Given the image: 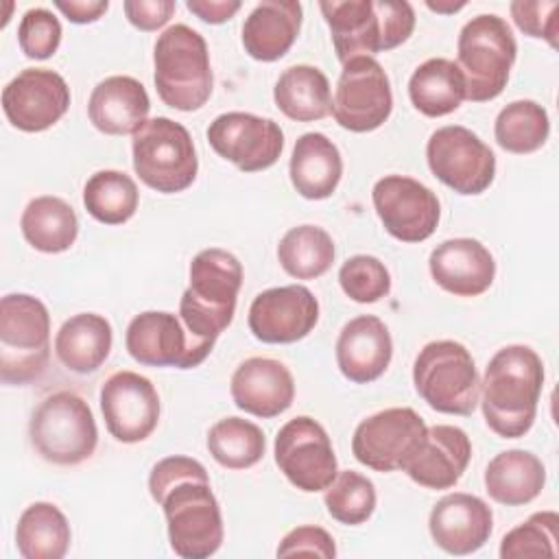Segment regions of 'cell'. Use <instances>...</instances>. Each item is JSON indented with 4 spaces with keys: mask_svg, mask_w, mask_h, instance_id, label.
<instances>
[{
    "mask_svg": "<svg viewBox=\"0 0 559 559\" xmlns=\"http://www.w3.org/2000/svg\"><path fill=\"white\" fill-rule=\"evenodd\" d=\"M240 286L242 264L234 253L210 247L192 258L190 284L179 299V319L207 354L234 319Z\"/></svg>",
    "mask_w": 559,
    "mask_h": 559,
    "instance_id": "cell-3",
    "label": "cell"
},
{
    "mask_svg": "<svg viewBox=\"0 0 559 559\" xmlns=\"http://www.w3.org/2000/svg\"><path fill=\"white\" fill-rule=\"evenodd\" d=\"M343 293L358 304H376L391 290V275L376 255L358 253L347 258L338 269Z\"/></svg>",
    "mask_w": 559,
    "mask_h": 559,
    "instance_id": "cell-41",
    "label": "cell"
},
{
    "mask_svg": "<svg viewBox=\"0 0 559 559\" xmlns=\"http://www.w3.org/2000/svg\"><path fill=\"white\" fill-rule=\"evenodd\" d=\"M544 389V362L528 345L498 349L480 380L485 424L502 439L524 437L537 415Z\"/></svg>",
    "mask_w": 559,
    "mask_h": 559,
    "instance_id": "cell-2",
    "label": "cell"
},
{
    "mask_svg": "<svg viewBox=\"0 0 559 559\" xmlns=\"http://www.w3.org/2000/svg\"><path fill=\"white\" fill-rule=\"evenodd\" d=\"M273 454L286 480L306 493L325 491L338 474L325 428L308 415L293 417L277 430Z\"/></svg>",
    "mask_w": 559,
    "mask_h": 559,
    "instance_id": "cell-11",
    "label": "cell"
},
{
    "mask_svg": "<svg viewBox=\"0 0 559 559\" xmlns=\"http://www.w3.org/2000/svg\"><path fill=\"white\" fill-rule=\"evenodd\" d=\"M70 107L66 79L48 68H26L2 90V111L11 127L39 133L59 122Z\"/></svg>",
    "mask_w": 559,
    "mask_h": 559,
    "instance_id": "cell-18",
    "label": "cell"
},
{
    "mask_svg": "<svg viewBox=\"0 0 559 559\" xmlns=\"http://www.w3.org/2000/svg\"><path fill=\"white\" fill-rule=\"evenodd\" d=\"M148 493L162 507L168 542L183 559H207L223 544L221 504L207 469L190 456L173 454L157 461L148 474Z\"/></svg>",
    "mask_w": 559,
    "mask_h": 559,
    "instance_id": "cell-1",
    "label": "cell"
},
{
    "mask_svg": "<svg viewBox=\"0 0 559 559\" xmlns=\"http://www.w3.org/2000/svg\"><path fill=\"white\" fill-rule=\"evenodd\" d=\"M408 98L428 118L448 116L465 100V79L452 59H426L408 79Z\"/></svg>",
    "mask_w": 559,
    "mask_h": 559,
    "instance_id": "cell-31",
    "label": "cell"
},
{
    "mask_svg": "<svg viewBox=\"0 0 559 559\" xmlns=\"http://www.w3.org/2000/svg\"><path fill=\"white\" fill-rule=\"evenodd\" d=\"M151 100L144 85L127 74L103 79L90 94V122L105 135H133L146 120Z\"/></svg>",
    "mask_w": 559,
    "mask_h": 559,
    "instance_id": "cell-26",
    "label": "cell"
},
{
    "mask_svg": "<svg viewBox=\"0 0 559 559\" xmlns=\"http://www.w3.org/2000/svg\"><path fill=\"white\" fill-rule=\"evenodd\" d=\"M428 426L417 411L393 406L362 419L352 437L356 461L373 472L404 469L426 437Z\"/></svg>",
    "mask_w": 559,
    "mask_h": 559,
    "instance_id": "cell-12",
    "label": "cell"
},
{
    "mask_svg": "<svg viewBox=\"0 0 559 559\" xmlns=\"http://www.w3.org/2000/svg\"><path fill=\"white\" fill-rule=\"evenodd\" d=\"M153 81L164 105L197 111L212 96V66L203 35L188 24L168 26L153 48Z\"/></svg>",
    "mask_w": 559,
    "mask_h": 559,
    "instance_id": "cell-4",
    "label": "cell"
},
{
    "mask_svg": "<svg viewBox=\"0 0 559 559\" xmlns=\"http://www.w3.org/2000/svg\"><path fill=\"white\" fill-rule=\"evenodd\" d=\"M509 11L524 35L546 39L550 48H557V0H513Z\"/></svg>",
    "mask_w": 559,
    "mask_h": 559,
    "instance_id": "cell-43",
    "label": "cell"
},
{
    "mask_svg": "<svg viewBox=\"0 0 559 559\" xmlns=\"http://www.w3.org/2000/svg\"><path fill=\"white\" fill-rule=\"evenodd\" d=\"M557 511H537L526 522L511 528L500 542L502 559H528V557H557Z\"/></svg>",
    "mask_w": 559,
    "mask_h": 559,
    "instance_id": "cell-40",
    "label": "cell"
},
{
    "mask_svg": "<svg viewBox=\"0 0 559 559\" xmlns=\"http://www.w3.org/2000/svg\"><path fill=\"white\" fill-rule=\"evenodd\" d=\"M430 173L459 194H480L496 177L493 151L467 127L445 124L426 144Z\"/></svg>",
    "mask_w": 559,
    "mask_h": 559,
    "instance_id": "cell-10",
    "label": "cell"
},
{
    "mask_svg": "<svg viewBox=\"0 0 559 559\" xmlns=\"http://www.w3.org/2000/svg\"><path fill=\"white\" fill-rule=\"evenodd\" d=\"M319 321V301L301 284L275 286L258 293L249 306L251 334L269 345H288L306 338Z\"/></svg>",
    "mask_w": 559,
    "mask_h": 559,
    "instance_id": "cell-19",
    "label": "cell"
},
{
    "mask_svg": "<svg viewBox=\"0 0 559 559\" xmlns=\"http://www.w3.org/2000/svg\"><path fill=\"white\" fill-rule=\"evenodd\" d=\"M319 9L341 63L391 50L386 0H323Z\"/></svg>",
    "mask_w": 559,
    "mask_h": 559,
    "instance_id": "cell-20",
    "label": "cell"
},
{
    "mask_svg": "<svg viewBox=\"0 0 559 559\" xmlns=\"http://www.w3.org/2000/svg\"><path fill=\"white\" fill-rule=\"evenodd\" d=\"M229 393L240 411L271 419L290 408L295 400V380L284 362L266 356H251L231 373Z\"/></svg>",
    "mask_w": 559,
    "mask_h": 559,
    "instance_id": "cell-22",
    "label": "cell"
},
{
    "mask_svg": "<svg viewBox=\"0 0 559 559\" xmlns=\"http://www.w3.org/2000/svg\"><path fill=\"white\" fill-rule=\"evenodd\" d=\"M419 397L443 415H472L480 400V378L472 354L459 341H430L413 362Z\"/></svg>",
    "mask_w": 559,
    "mask_h": 559,
    "instance_id": "cell-7",
    "label": "cell"
},
{
    "mask_svg": "<svg viewBox=\"0 0 559 559\" xmlns=\"http://www.w3.org/2000/svg\"><path fill=\"white\" fill-rule=\"evenodd\" d=\"M546 485V467L528 450H504L485 467V491L504 507L533 502Z\"/></svg>",
    "mask_w": 559,
    "mask_h": 559,
    "instance_id": "cell-30",
    "label": "cell"
},
{
    "mask_svg": "<svg viewBox=\"0 0 559 559\" xmlns=\"http://www.w3.org/2000/svg\"><path fill=\"white\" fill-rule=\"evenodd\" d=\"M393 111L391 81L373 57H356L343 63L334 98V120L354 133L382 127Z\"/></svg>",
    "mask_w": 559,
    "mask_h": 559,
    "instance_id": "cell-13",
    "label": "cell"
},
{
    "mask_svg": "<svg viewBox=\"0 0 559 559\" xmlns=\"http://www.w3.org/2000/svg\"><path fill=\"white\" fill-rule=\"evenodd\" d=\"M159 395L146 376L116 371L100 386V413L107 432L120 443H140L159 424Z\"/></svg>",
    "mask_w": 559,
    "mask_h": 559,
    "instance_id": "cell-17",
    "label": "cell"
},
{
    "mask_svg": "<svg viewBox=\"0 0 559 559\" xmlns=\"http://www.w3.org/2000/svg\"><path fill=\"white\" fill-rule=\"evenodd\" d=\"M304 9L297 0H262L242 24L245 52L255 61H277L295 44L301 31Z\"/></svg>",
    "mask_w": 559,
    "mask_h": 559,
    "instance_id": "cell-27",
    "label": "cell"
},
{
    "mask_svg": "<svg viewBox=\"0 0 559 559\" xmlns=\"http://www.w3.org/2000/svg\"><path fill=\"white\" fill-rule=\"evenodd\" d=\"M50 314L41 299L11 293L0 299V380L28 384L48 367Z\"/></svg>",
    "mask_w": 559,
    "mask_h": 559,
    "instance_id": "cell-6",
    "label": "cell"
},
{
    "mask_svg": "<svg viewBox=\"0 0 559 559\" xmlns=\"http://www.w3.org/2000/svg\"><path fill=\"white\" fill-rule=\"evenodd\" d=\"M493 135L500 148L526 155L542 148L550 135L548 111L528 98L513 100L500 109L493 122Z\"/></svg>",
    "mask_w": 559,
    "mask_h": 559,
    "instance_id": "cell-38",
    "label": "cell"
},
{
    "mask_svg": "<svg viewBox=\"0 0 559 559\" xmlns=\"http://www.w3.org/2000/svg\"><path fill=\"white\" fill-rule=\"evenodd\" d=\"M334 356L341 373L356 384L378 380L393 356L389 328L376 314H358L349 319L334 345Z\"/></svg>",
    "mask_w": 559,
    "mask_h": 559,
    "instance_id": "cell-25",
    "label": "cell"
},
{
    "mask_svg": "<svg viewBox=\"0 0 559 559\" xmlns=\"http://www.w3.org/2000/svg\"><path fill=\"white\" fill-rule=\"evenodd\" d=\"M371 201L386 234L402 242L430 238L441 218L437 194L421 181L404 175H386L373 183Z\"/></svg>",
    "mask_w": 559,
    "mask_h": 559,
    "instance_id": "cell-14",
    "label": "cell"
},
{
    "mask_svg": "<svg viewBox=\"0 0 559 559\" xmlns=\"http://www.w3.org/2000/svg\"><path fill=\"white\" fill-rule=\"evenodd\" d=\"M138 203V186L122 170H98L83 186V205L87 214L105 225L127 223L135 214Z\"/></svg>",
    "mask_w": 559,
    "mask_h": 559,
    "instance_id": "cell-36",
    "label": "cell"
},
{
    "mask_svg": "<svg viewBox=\"0 0 559 559\" xmlns=\"http://www.w3.org/2000/svg\"><path fill=\"white\" fill-rule=\"evenodd\" d=\"M273 100L277 109L290 120H321L332 111L330 81L317 66H290L280 74L273 87Z\"/></svg>",
    "mask_w": 559,
    "mask_h": 559,
    "instance_id": "cell-32",
    "label": "cell"
},
{
    "mask_svg": "<svg viewBox=\"0 0 559 559\" xmlns=\"http://www.w3.org/2000/svg\"><path fill=\"white\" fill-rule=\"evenodd\" d=\"M129 356L146 367L194 369L210 354L199 347L179 314L166 310H146L135 314L124 332Z\"/></svg>",
    "mask_w": 559,
    "mask_h": 559,
    "instance_id": "cell-16",
    "label": "cell"
},
{
    "mask_svg": "<svg viewBox=\"0 0 559 559\" xmlns=\"http://www.w3.org/2000/svg\"><path fill=\"white\" fill-rule=\"evenodd\" d=\"M28 439L44 461L79 465L96 452L98 428L90 404L81 395L57 391L44 397L33 411Z\"/></svg>",
    "mask_w": 559,
    "mask_h": 559,
    "instance_id": "cell-8",
    "label": "cell"
},
{
    "mask_svg": "<svg viewBox=\"0 0 559 559\" xmlns=\"http://www.w3.org/2000/svg\"><path fill=\"white\" fill-rule=\"evenodd\" d=\"M428 269L435 284L456 297H478L496 277L493 255L476 238L443 240L432 249Z\"/></svg>",
    "mask_w": 559,
    "mask_h": 559,
    "instance_id": "cell-24",
    "label": "cell"
},
{
    "mask_svg": "<svg viewBox=\"0 0 559 559\" xmlns=\"http://www.w3.org/2000/svg\"><path fill=\"white\" fill-rule=\"evenodd\" d=\"M207 142L223 159L242 173L271 168L284 148V133L271 118L247 111H227L207 127Z\"/></svg>",
    "mask_w": 559,
    "mask_h": 559,
    "instance_id": "cell-15",
    "label": "cell"
},
{
    "mask_svg": "<svg viewBox=\"0 0 559 559\" xmlns=\"http://www.w3.org/2000/svg\"><path fill=\"white\" fill-rule=\"evenodd\" d=\"M472 459V443L463 428L435 424L402 472L426 489H450L465 474Z\"/></svg>",
    "mask_w": 559,
    "mask_h": 559,
    "instance_id": "cell-23",
    "label": "cell"
},
{
    "mask_svg": "<svg viewBox=\"0 0 559 559\" xmlns=\"http://www.w3.org/2000/svg\"><path fill=\"white\" fill-rule=\"evenodd\" d=\"M70 542V522L52 502H33L17 518L15 546L24 559H61Z\"/></svg>",
    "mask_w": 559,
    "mask_h": 559,
    "instance_id": "cell-34",
    "label": "cell"
},
{
    "mask_svg": "<svg viewBox=\"0 0 559 559\" xmlns=\"http://www.w3.org/2000/svg\"><path fill=\"white\" fill-rule=\"evenodd\" d=\"M432 542L448 555H472L480 550L493 531L491 507L465 491H454L437 500L428 518Z\"/></svg>",
    "mask_w": 559,
    "mask_h": 559,
    "instance_id": "cell-21",
    "label": "cell"
},
{
    "mask_svg": "<svg viewBox=\"0 0 559 559\" xmlns=\"http://www.w3.org/2000/svg\"><path fill=\"white\" fill-rule=\"evenodd\" d=\"M288 175L293 188L304 199L321 201L332 197L343 177L338 146L319 131L299 135L293 146Z\"/></svg>",
    "mask_w": 559,
    "mask_h": 559,
    "instance_id": "cell-28",
    "label": "cell"
},
{
    "mask_svg": "<svg viewBox=\"0 0 559 559\" xmlns=\"http://www.w3.org/2000/svg\"><path fill=\"white\" fill-rule=\"evenodd\" d=\"M133 170L140 181L162 194L183 192L199 170L190 131L166 116L146 120L131 140Z\"/></svg>",
    "mask_w": 559,
    "mask_h": 559,
    "instance_id": "cell-9",
    "label": "cell"
},
{
    "mask_svg": "<svg viewBox=\"0 0 559 559\" xmlns=\"http://www.w3.org/2000/svg\"><path fill=\"white\" fill-rule=\"evenodd\" d=\"M61 35L59 17L44 7L28 9L17 26V44L28 59L52 57L61 44Z\"/></svg>",
    "mask_w": 559,
    "mask_h": 559,
    "instance_id": "cell-42",
    "label": "cell"
},
{
    "mask_svg": "<svg viewBox=\"0 0 559 559\" xmlns=\"http://www.w3.org/2000/svg\"><path fill=\"white\" fill-rule=\"evenodd\" d=\"M426 7L430 11H437V13H456L459 9L465 7V2H432V0H426Z\"/></svg>",
    "mask_w": 559,
    "mask_h": 559,
    "instance_id": "cell-48",
    "label": "cell"
},
{
    "mask_svg": "<svg viewBox=\"0 0 559 559\" xmlns=\"http://www.w3.org/2000/svg\"><path fill=\"white\" fill-rule=\"evenodd\" d=\"M114 343L111 323L96 312H79L61 323L55 334L59 362L74 373H94L109 356Z\"/></svg>",
    "mask_w": 559,
    "mask_h": 559,
    "instance_id": "cell-29",
    "label": "cell"
},
{
    "mask_svg": "<svg viewBox=\"0 0 559 559\" xmlns=\"http://www.w3.org/2000/svg\"><path fill=\"white\" fill-rule=\"evenodd\" d=\"M188 11L207 24H223L240 11L238 0H188Z\"/></svg>",
    "mask_w": 559,
    "mask_h": 559,
    "instance_id": "cell-46",
    "label": "cell"
},
{
    "mask_svg": "<svg viewBox=\"0 0 559 559\" xmlns=\"http://www.w3.org/2000/svg\"><path fill=\"white\" fill-rule=\"evenodd\" d=\"M55 7L72 22V24H92L96 20H100L107 9L109 2L107 0H57Z\"/></svg>",
    "mask_w": 559,
    "mask_h": 559,
    "instance_id": "cell-47",
    "label": "cell"
},
{
    "mask_svg": "<svg viewBox=\"0 0 559 559\" xmlns=\"http://www.w3.org/2000/svg\"><path fill=\"white\" fill-rule=\"evenodd\" d=\"M277 557H290V555H314V557H323V559H334L336 557V544L334 537L321 528V526H297L293 531H288L277 550Z\"/></svg>",
    "mask_w": 559,
    "mask_h": 559,
    "instance_id": "cell-44",
    "label": "cell"
},
{
    "mask_svg": "<svg viewBox=\"0 0 559 559\" xmlns=\"http://www.w3.org/2000/svg\"><path fill=\"white\" fill-rule=\"evenodd\" d=\"M328 513L347 526H358L367 522L376 511V487L373 483L352 469L338 472L336 478L330 483L323 496Z\"/></svg>",
    "mask_w": 559,
    "mask_h": 559,
    "instance_id": "cell-39",
    "label": "cell"
},
{
    "mask_svg": "<svg viewBox=\"0 0 559 559\" xmlns=\"http://www.w3.org/2000/svg\"><path fill=\"white\" fill-rule=\"evenodd\" d=\"M127 20L140 31H157L162 28L175 13V0H127L122 4Z\"/></svg>",
    "mask_w": 559,
    "mask_h": 559,
    "instance_id": "cell-45",
    "label": "cell"
},
{
    "mask_svg": "<svg viewBox=\"0 0 559 559\" xmlns=\"http://www.w3.org/2000/svg\"><path fill=\"white\" fill-rule=\"evenodd\" d=\"M212 459L227 469H249L266 452V439L258 424L242 417H223L207 430Z\"/></svg>",
    "mask_w": 559,
    "mask_h": 559,
    "instance_id": "cell-37",
    "label": "cell"
},
{
    "mask_svg": "<svg viewBox=\"0 0 559 559\" xmlns=\"http://www.w3.org/2000/svg\"><path fill=\"white\" fill-rule=\"evenodd\" d=\"M20 229L33 249L61 253L68 251L79 236V218L68 201L41 194L26 203L20 216Z\"/></svg>",
    "mask_w": 559,
    "mask_h": 559,
    "instance_id": "cell-33",
    "label": "cell"
},
{
    "mask_svg": "<svg viewBox=\"0 0 559 559\" xmlns=\"http://www.w3.org/2000/svg\"><path fill=\"white\" fill-rule=\"evenodd\" d=\"M336 249L332 236L319 225L290 227L280 245L277 260L295 280H317L330 271Z\"/></svg>",
    "mask_w": 559,
    "mask_h": 559,
    "instance_id": "cell-35",
    "label": "cell"
},
{
    "mask_svg": "<svg viewBox=\"0 0 559 559\" xmlns=\"http://www.w3.org/2000/svg\"><path fill=\"white\" fill-rule=\"evenodd\" d=\"M518 57L511 26L496 13L467 20L456 41V66L465 79V98L487 103L502 94Z\"/></svg>",
    "mask_w": 559,
    "mask_h": 559,
    "instance_id": "cell-5",
    "label": "cell"
}]
</instances>
